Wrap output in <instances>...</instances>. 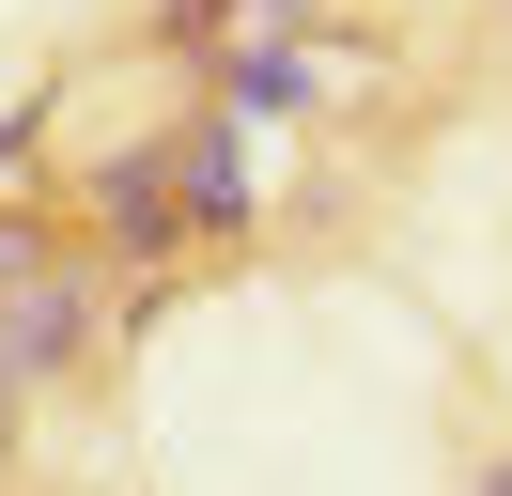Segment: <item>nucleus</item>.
Here are the masks:
<instances>
[{
  "label": "nucleus",
  "instance_id": "obj_1",
  "mask_svg": "<svg viewBox=\"0 0 512 496\" xmlns=\"http://www.w3.org/2000/svg\"><path fill=\"white\" fill-rule=\"evenodd\" d=\"M94 341H109V264H78V248H63L47 279L0 295V403H47Z\"/></svg>",
  "mask_w": 512,
  "mask_h": 496
},
{
  "label": "nucleus",
  "instance_id": "obj_2",
  "mask_svg": "<svg viewBox=\"0 0 512 496\" xmlns=\"http://www.w3.org/2000/svg\"><path fill=\"white\" fill-rule=\"evenodd\" d=\"M202 217H187V171H171V155H109L94 171V264L125 279V264H171V248H187Z\"/></svg>",
  "mask_w": 512,
  "mask_h": 496
},
{
  "label": "nucleus",
  "instance_id": "obj_3",
  "mask_svg": "<svg viewBox=\"0 0 512 496\" xmlns=\"http://www.w3.org/2000/svg\"><path fill=\"white\" fill-rule=\"evenodd\" d=\"M311 93H326V47H295V31H233L218 47V109L233 124H295Z\"/></svg>",
  "mask_w": 512,
  "mask_h": 496
},
{
  "label": "nucleus",
  "instance_id": "obj_4",
  "mask_svg": "<svg viewBox=\"0 0 512 496\" xmlns=\"http://www.w3.org/2000/svg\"><path fill=\"white\" fill-rule=\"evenodd\" d=\"M171 171H187V217H202V233H249V124H233V109H202L187 140H171Z\"/></svg>",
  "mask_w": 512,
  "mask_h": 496
},
{
  "label": "nucleus",
  "instance_id": "obj_5",
  "mask_svg": "<svg viewBox=\"0 0 512 496\" xmlns=\"http://www.w3.org/2000/svg\"><path fill=\"white\" fill-rule=\"evenodd\" d=\"M63 264V233H47V217H0V295H16V279H47Z\"/></svg>",
  "mask_w": 512,
  "mask_h": 496
},
{
  "label": "nucleus",
  "instance_id": "obj_6",
  "mask_svg": "<svg viewBox=\"0 0 512 496\" xmlns=\"http://www.w3.org/2000/svg\"><path fill=\"white\" fill-rule=\"evenodd\" d=\"M156 31H171V47H218V31H233V0H156Z\"/></svg>",
  "mask_w": 512,
  "mask_h": 496
},
{
  "label": "nucleus",
  "instance_id": "obj_7",
  "mask_svg": "<svg viewBox=\"0 0 512 496\" xmlns=\"http://www.w3.org/2000/svg\"><path fill=\"white\" fill-rule=\"evenodd\" d=\"M32 140H47V93H16L0 109V171H32Z\"/></svg>",
  "mask_w": 512,
  "mask_h": 496
},
{
  "label": "nucleus",
  "instance_id": "obj_8",
  "mask_svg": "<svg viewBox=\"0 0 512 496\" xmlns=\"http://www.w3.org/2000/svg\"><path fill=\"white\" fill-rule=\"evenodd\" d=\"M481 496H512V465H497V481H481Z\"/></svg>",
  "mask_w": 512,
  "mask_h": 496
}]
</instances>
